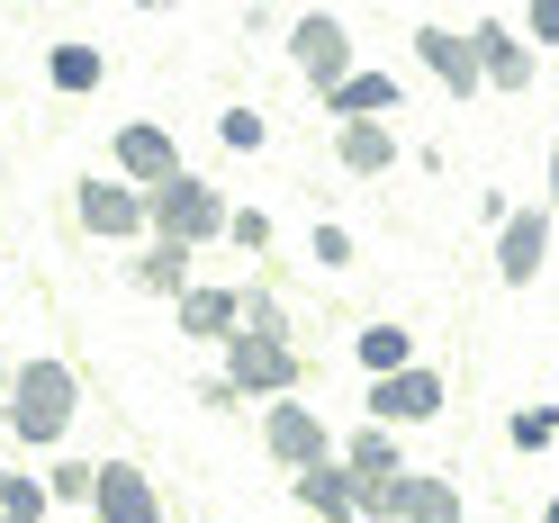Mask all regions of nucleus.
I'll use <instances>...</instances> for the list:
<instances>
[{"label": "nucleus", "mask_w": 559, "mask_h": 523, "mask_svg": "<svg viewBox=\"0 0 559 523\" xmlns=\"http://www.w3.org/2000/svg\"><path fill=\"white\" fill-rule=\"evenodd\" d=\"M73 415H82V379H73V361L37 353V361L10 370V442H27V451H63Z\"/></svg>", "instance_id": "f257e3e1"}, {"label": "nucleus", "mask_w": 559, "mask_h": 523, "mask_svg": "<svg viewBox=\"0 0 559 523\" xmlns=\"http://www.w3.org/2000/svg\"><path fill=\"white\" fill-rule=\"evenodd\" d=\"M145 199H154V235H171V243H226L235 199H226L217 181H199V171H171V181L145 190Z\"/></svg>", "instance_id": "f03ea898"}, {"label": "nucleus", "mask_w": 559, "mask_h": 523, "mask_svg": "<svg viewBox=\"0 0 559 523\" xmlns=\"http://www.w3.org/2000/svg\"><path fill=\"white\" fill-rule=\"evenodd\" d=\"M217 353H226V379H235V389L253 397V406L298 397V389H307V353H298V343H262V334H243V325H235Z\"/></svg>", "instance_id": "7ed1b4c3"}, {"label": "nucleus", "mask_w": 559, "mask_h": 523, "mask_svg": "<svg viewBox=\"0 0 559 523\" xmlns=\"http://www.w3.org/2000/svg\"><path fill=\"white\" fill-rule=\"evenodd\" d=\"M73 217L99 243H145L154 235V199L135 181H118V171H91V181H73Z\"/></svg>", "instance_id": "20e7f679"}, {"label": "nucleus", "mask_w": 559, "mask_h": 523, "mask_svg": "<svg viewBox=\"0 0 559 523\" xmlns=\"http://www.w3.org/2000/svg\"><path fill=\"white\" fill-rule=\"evenodd\" d=\"M262 451H271V461H280V469L298 478V469L334 461L343 442H334V425H325L317 406H298V397H271V406H262Z\"/></svg>", "instance_id": "39448f33"}, {"label": "nucleus", "mask_w": 559, "mask_h": 523, "mask_svg": "<svg viewBox=\"0 0 559 523\" xmlns=\"http://www.w3.org/2000/svg\"><path fill=\"white\" fill-rule=\"evenodd\" d=\"M289 63H298V82L325 99L343 73H353V27H343L334 10H298L289 19Z\"/></svg>", "instance_id": "423d86ee"}, {"label": "nucleus", "mask_w": 559, "mask_h": 523, "mask_svg": "<svg viewBox=\"0 0 559 523\" xmlns=\"http://www.w3.org/2000/svg\"><path fill=\"white\" fill-rule=\"evenodd\" d=\"M361 406H370V425H397V433H406V425H433V415L451 406V389H442L433 361H406V370H389V379H370Z\"/></svg>", "instance_id": "0eeeda50"}, {"label": "nucleus", "mask_w": 559, "mask_h": 523, "mask_svg": "<svg viewBox=\"0 0 559 523\" xmlns=\"http://www.w3.org/2000/svg\"><path fill=\"white\" fill-rule=\"evenodd\" d=\"M469 46H478V82L487 91H533V73H542V55H533V37H523L514 19H478L469 27Z\"/></svg>", "instance_id": "6e6552de"}, {"label": "nucleus", "mask_w": 559, "mask_h": 523, "mask_svg": "<svg viewBox=\"0 0 559 523\" xmlns=\"http://www.w3.org/2000/svg\"><path fill=\"white\" fill-rule=\"evenodd\" d=\"M109 171H118V181H135V190H163L171 171H190V163H181V145H171L154 118H127V127L109 135Z\"/></svg>", "instance_id": "1a4fd4ad"}, {"label": "nucleus", "mask_w": 559, "mask_h": 523, "mask_svg": "<svg viewBox=\"0 0 559 523\" xmlns=\"http://www.w3.org/2000/svg\"><path fill=\"white\" fill-rule=\"evenodd\" d=\"M550 207H514V217L497 226V281L506 289H533L542 281V262H550Z\"/></svg>", "instance_id": "9d476101"}, {"label": "nucleus", "mask_w": 559, "mask_h": 523, "mask_svg": "<svg viewBox=\"0 0 559 523\" xmlns=\"http://www.w3.org/2000/svg\"><path fill=\"white\" fill-rule=\"evenodd\" d=\"M406 46H415V63H425V73H433V82H442L451 99H478V91H487V82H478V46L461 37V27H442V19H425V27H415Z\"/></svg>", "instance_id": "9b49d317"}, {"label": "nucleus", "mask_w": 559, "mask_h": 523, "mask_svg": "<svg viewBox=\"0 0 559 523\" xmlns=\"http://www.w3.org/2000/svg\"><path fill=\"white\" fill-rule=\"evenodd\" d=\"M289 497H298L307 514H325V523H361V469L334 451V461H317V469L289 478Z\"/></svg>", "instance_id": "f8f14e48"}, {"label": "nucleus", "mask_w": 559, "mask_h": 523, "mask_svg": "<svg viewBox=\"0 0 559 523\" xmlns=\"http://www.w3.org/2000/svg\"><path fill=\"white\" fill-rule=\"evenodd\" d=\"M325 118H406V82L397 73H370V63H353L334 91H325Z\"/></svg>", "instance_id": "ddd939ff"}, {"label": "nucleus", "mask_w": 559, "mask_h": 523, "mask_svg": "<svg viewBox=\"0 0 559 523\" xmlns=\"http://www.w3.org/2000/svg\"><path fill=\"white\" fill-rule=\"evenodd\" d=\"M99 523H163V497L135 461H99V497H91Z\"/></svg>", "instance_id": "4468645a"}, {"label": "nucleus", "mask_w": 559, "mask_h": 523, "mask_svg": "<svg viewBox=\"0 0 559 523\" xmlns=\"http://www.w3.org/2000/svg\"><path fill=\"white\" fill-rule=\"evenodd\" d=\"M171 317H181L190 343H226V334L243 325V289H226V281H190L181 298H171Z\"/></svg>", "instance_id": "2eb2a0df"}, {"label": "nucleus", "mask_w": 559, "mask_h": 523, "mask_svg": "<svg viewBox=\"0 0 559 523\" xmlns=\"http://www.w3.org/2000/svg\"><path fill=\"white\" fill-rule=\"evenodd\" d=\"M334 163L353 171V181L397 171V127H389V118H343V127H334Z\"/></svg>", "instance_id": "dca6fc26"}, {"label": "nucleus", "mask_w": 559, "mask_h": 523, "mask_svg": "<svg viewBox=\"0 0 559 523\" xmlns=\"http://www.w3.org/2000/svg\"><path fill=\"white\" fill-rule=\"evenodd\" d=\"M199 243H171V235H145V243H135V289H145V298H181L190 281H199Z\"/></svg>", "instance_id": "f3484780"}, {"label": "nucleus", "mask_w": 559, "mask_h": 523, "mask_svg": "<svg viewBox=\"0 0 559 523\" xmlns=\"http://www.w3.org/2000/svg\"><path fill=\"white\" fill-rule=\"evenodd\" d=\"M46 82H55V99H91L109 82V55L99 46H46Z\"/></svg>", "instance_id": "a211bd4d"}, {"label": "nucleus", "mask_w": 559, "mask_h": 523, "mask_svg": "<svg viewBox=\"0 0 559 523\" xmlns=\"http://www.w3.org/2000/svg\"><path fill=\"white\" fill-rule=\"evenodd\" d=\"M353 353H361V370H370V379H389V370H406V361H415V334H406L397 317H379V325H361V334H353Z\"/></svg>", "instance_id": "6ab92c4d"}, {"label": "nucleus", "mask_w": 559, "mask_h": 523, "mask_svg": "<svg viewBox=\"0 0 559 523\" xmlns=\"http://www.w3.org/2000/svg\"><path fill=\"white\" fill-rule=\"evenodd\" d=\"M406 523H461V478L415 469V487H406Z\"/></svg>", "instance_id": "aec40b11"}, {"label": "nucleus", "mask_w": 559, "mask_h": 523, "mask_svg": "<svg viewBox=\"0 0 559 523\" xmlns=\"http://www.w3.org/2000/svg\"><path fill=\"white\" fill-rule=\"evenodd\" d=\"M243 334H262V343H298V325H289V298H280L271 281H243Z\"/></svg>", "instance_id": "412c9836"}, {"label": "nucleus", "mask_w": 559, "mask_h": 523, "mask_svg": "<svg viewBox=\"0 0 559 523\" xmlns=\"http://www.w3.org/2000/svg\"><path fill=\"white\" fill-rule=\"evenodd\" d=\"M343 461H353L361 478H389V469H406V451H397V425H361V433H343Z\"/></svg>", "instance_id": "4be33fe9"}, {"label": "nucleus", "mask_w": 559, "mask_h": 523, "mask_svg": "<svg viewBox=\"0 0 559 523\" xmlns=\"http://www.w3.org/2000/svg\"><path fill=\"white\" fill-rule=\"evenodd\" d=\"M217 145L226 154H262L271 145V118L253 109V99H235V109H217Z\"/></svg>", "instance_id": "5701e85b"}, {"label": "nucleus", "mask_w": 559, "mask_h": 523, "mask_svg": "<svg viewBox=\"0 0 559 523\" xmlns=\"http://www.w3.org/2000/svg\"><path fill=\"white\" fill-rule=\"evenodd\" d=\"M406 487H415V469H389V478H361V523H406Z\"/></svg>", "instance_id": "b1692460"}, {"label": "nucleus", "mask_w": 559, "mask_h": 523, "mask_svg": "<svg viewBox=\"0 0 559 523\" xmlns=\"http://www.w3.org/2000/svg\"><path fill=\"white\" fill-rule=\"evenodd\" d=\"M55 514V497H46V478H0V523H46Z\"/></svg>", "instance_id": "393cba45"}, {"label": "nucleus", "mask_w": 559, "mask_h": 523, "mask_svg": "<svg viewBox=\"0 0 559 523\" xmlns=\"http://www.w3.org/2000/svg\"><path fill=\"white\" fill-rule=\"evenodd\" d=\"M506 442H514V451H550V442H559V406H514V415H506Z\"/></svg>", "instance_id": "a878e982"}, {"label": "nucleus", "mask_w": 559, "mask_h": 523, "mask_svg": "<svg viewBox=\"0 0 559 523\" xmlns=\"http://www.w3.org/2000/svg\"><path fill=\"white\" fill-rule=\"evenodd\" d=\"M46 497H55V506H91V497H99V461H55V469H46Z\"/></svg>", "instance_id": "bb28decb"}, {"label": "nucleus", "mask_w": 559, "mask_h": 523, "mask_svg": "<svg viewBox=\"0 0 559 523\" xmlns=\"http://www.w3.org/2000/svg\"><path fill=\"white\" fill-rule=\"evenodd\" d=\"M307 253H317V271H353V226L317 217V235H307Z\"/></svg>", "instance_id": "cd10ccee"}, {"label": "nucleus", "mask_w": 559, "mask_h": 523, "mask_svg": "<svg viewBox=\"0 0 559 523\" xmlns=\"http://www.w3.org/2000/svg\"><path fill=\"white\" fill-rule=\"evenodd\" d=\"M226 243H235V253H271V217H262V207H235V217H226Z\"/></svg>", "instance_id": "c85d7f7f"}, {"label": "nucleus", "mask_w": 559, "mask_h": 523, "mask_svg": "<svg viewBox=\"0 0 559 523\" xmlns=\"http://www.w3.org/2000/svg\"><path fill=\"white\" fill-rule=\"evenodd\" d=\"M523 37H533V46H559V0H533V10H523Z\"/></svg>", "instance_id": "c756f323"}, {"label": "nucleus", "mask_w": 559, "mask_h": 523, "mask_svg": "<svg viewBox=\"0 0 559 523\" xmlns=\"http://www.w3.org/2000/svg\"><path fill=\"white\" fill-rule=\"evenodd\" d=\"M199 406H217V415H235V406H243V389H235L226 370H207V379H199Z\"/></svg>", "instance_id": "7c9ffc66"}, {"label": "nucleus", "mask_w": 559, "mask_h": 523, "mask_svg": "<svg viewBox=\"0 0 559 523\" xmlns=\"http://www.w3.org/2000/svg\"><path fill=\"white\" fill-rule=\"evenodd\" d=\"M542 207L559 217V135H550V190H542Z\"/></svg>", "instance_id": "2f4dec72"}, {"label": "nucleus", "mask_w": 559, "mask_h": 523, "mask_svg": "<svg viewBox=\"0 0 559 523\" xmlns=\"http://www.w3.org/2000/svg\"><path fill=\"white\" fill-rule=\"evenodd\" d=\"M0 442H10V361H0Z\"/></svg>", "instance_id": "473e14b6"}, {"label": "nucleus", "mask_w": 559, "mask_h": 523, "mask_svg": "<svg viewBox=\"0 0 559 523\" xmlns=\"http://www.w3.org/2000/svg\"><path fill=\"white\" fill-rule=\"evenodd\" d=\"M542 523H559V497H550V506H542Z\"/></svg>", "instance_id": "72a5a7b5"}, {"label": "nucleus", "mask_w": 559, "mask_h": 523, "mask_svg": "<svg viewBox=\"0 0 559 523\" xmlns=\"http://www.w3.org/2000/svg\"><path fill=\"white\" fill-rule=\"evenodd\" d=\"M135 10H171V0H135Z\"/></svg>", "instance_id": "f704fd0d"}, {"label": "nucleus", "mask_w": 559, "mask_h": 523, "mask_svg": "<svg viewBox=\"0 0 559 523\" xmlns=\"http://www.w3.org/2000/svg\"><path fill=\"white\" fill-rule=\"evenodd\" d=\"M0 478H10V469H0Z\"/></svg>", "instance_id": "c9c22d12"}, {"label": "nucleus", "mask_w": 559, "mask_h": 523, "mask_svg": "<svg viewBox=\"0 0 559 523\" xmlns=\"http://www.w3.org/2000/svg\"><path fill=\"white\" fill-rule=\"evenodd\" d=\"M207 523H217V514H207Z\"/></svg>", "instance_id": "e433bc0d"}]
</instances>
